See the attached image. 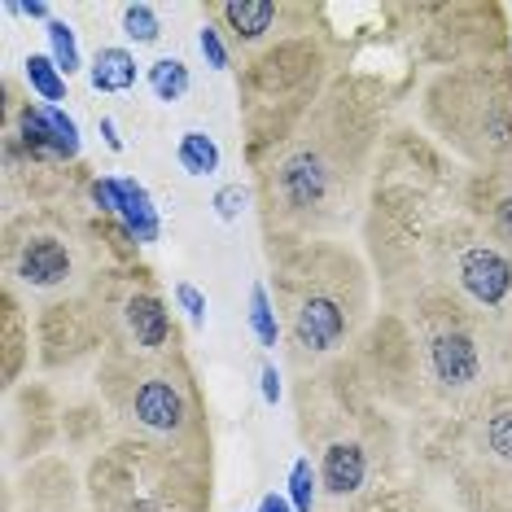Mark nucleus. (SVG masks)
I'll list each match as a JSON object with an SVG mask.
<instances>
[{"label":"nucleus","instance_id":"27","mask_svg":"<svg viewBox=\"0 0 512 512\" xmlns=\"http://www.w3.org/2000/svg\"><path fill=\"white\" fill-rule=\"evenodd\" d=\"M101 136H106V145L114 149V154L123 149V136H119V127H114V119H101Z\"/></svg>","mask_w":512,"mask_h":512},{"label":"nucleus","instance_id":"17","mask_svg":"<svg viewBox=\"0 0 512 512\" xmlns=\"http://www.w3.org/2000/svg\"><path fill=\"white\" fill-rule=\"evenodd\" d=\"M486 451H491L495 460L512 464V399L495 403L491 416H486Z\"/></svg>","mask_w":512,"mask_h":512},{"label":"nucleus","instance_id":"15","mask_svg":"<svg viewBox=\"0 0 512 512\" xmlns=\"http://www.w3.org/2000/svg\"><path fill=\"white\" fill-rule=\"evenodd\" d=\"M44 36H49V57L57 62V71H62L66 79H71L79 66H84V57H79V44H75V31H71V22H62V18H53L49 27H44Z\"/></svg>","mask_w":512,"mask_h":512},{"label":"nucleus","instance_id":"1","mask_svg":"<svg viewBox=\"0 0 512 512\" xmlns=\"http://www.w3.org/2000/svg\"><path fill=\"white\" fill-rule=\"evenodd\" d=\"M114 403L132 425H141L145 434L158 438H176L189 425V399L184 386L171 377L167 368H132L127 377L114 386Z\"/></svg>","mask_w":512,"mask_h":512},{"label":"nucleus","instance_id":"2","mask_svg":"<svg viewBox=\"0 0 512 512\" xmlns=\"http://www.w3.org/2000/svg\"><path fill=\"white\" fill-rule=\"evenodd\" d=\"M307 285L294 289L289 298V329L302 351H333L351 329V307L337 285H329L333 272H302Z\"/></svg>","mask_w":512,"mask_h":512},{"label":"nucleus","instance_id":"11","mask_svg":"<svg viewBox=\"0 0 512 512\" xmlns=\"http://www.w3.org/2000/svg\"><path fill=\"white\" fill-rule=\"evenodd\" d=\"M219 14H224V22L237 31V40H259L263 31H272V22L281 9H276V0H224Z\"/></svg>","mask_w":512,"mask_h":512},{"label":"nucleus","instance_id":"21","mask_svg":"<svg viewBox=\"0 0 512 512\" xmlns=\"http://www.w3.org/2000/svg\"><path fill=\"white\" fill-rule=\"evenodd\" d=\"M176 302H180V311L184 316H189V324H197V329H202L206 324V294L202 289H193V285H176Z\"/></svg>","mask_w":512,"mask_h":512},{"label":"nucleus","instance_id":"6","mask_svg":"<svg viewBox=\"0 0 512 512\" xmlns=\"http://www.w3.org/2000/svg\"><path fill=\"white\" fill-rule=\"evenodd\" d=\"M22 141L27 149H36L40 158H75L79 154V127L66 110L40 106V110H22Z\"/></svg>","mask_w":512,"mask_h":512},{"label":"nucleus","instance_id":"5","mask_svg":"<svg viewBox=\"0 0 512 512\" xmlns=\"http://www.w3.org/2000/svg\"><path fill=\"white\" fill-rule=\"evenodd\" d=\"M429 359H434L438 381L451 386V390H464L482 377V351H477V342L460 329L456 320H451L447 329L429 333Z\"/></svg>","mask_w":512,"mask_h":512},{"label":"nucleus","instance_id":"7","mask_svg":"<svg viewBox=\"0 0 512 512\" xmlns=\"http://www.w3.org/2000/svg\"><path fill=\"white\" fill-rule=\"evenodd\" d=\"M14 272L36 289H53L71 276V250L49 232H36L14 250Z\"/></svg>","mask_w":512,"mask_h":512},{"label":"nucleus","instance_id":"20","mask_svg":"<svg viewBox=\"0 0 512 512\" xmlns=\"http://www.w3.org/2000/svg\"><path fill=\"white\" fill-rule=\"evenodd\" d=\"M241 211H246V189H241V184H224V189L215 193V215L224 219V224H232V219H241Z\"/></svg>","mask_w":512,"mask_h":512},{"label":"nucleus","instance_id":"23","mask_svg":"<svg viewBox=\"0 0 512 512\" xmlns=\"http://www.w3.org/2000/svg\"><path fill=\"white\" fill-rule=\"evenodd\" d=\"M491 219H495V232H499V237H504L508 246H512V189L495 197V211H491Z\"/></svg>","mask_w":512,"mask_h":512},{"label":"nucleus","instance_id":"3","mask_svg":"<svg viewBox=\"0 0 512 512\" xmlns=\"http://www.w3.org/2000/svg\"><path fill=\"white\" fill-rule=\"evenodd\" d=\"M92 197L101 202V211L119 215L127 237H136L141 246H154L158 232H162V219H158V206L154 197H149L145 184L127 180V176H101L92 184Z\"/></svg>","mask_w":512,"mask_h":512},{"label":"nucleus","instance_id":"18","mask_svg":"<svg viewBox=\"0 0 512 512\" xmlns=\"http://www.w3.org/2000/svg\"><path fill=\"white\" fill-rule=\"evenodd\" d=\"M316 495H320V473L302 456V460H294V469H289V504H294V512H311L316 508Z\"/></svg>","mask_w":512,"mask_h":512},{"label":"nucleus","instance_id":"24","mask_svg":"<svg viewBox=\"0 0 512 512\" xmlns=\"http://www.w3.org/2000/svg\"><path fill=\"white\" fill-rule=\"evenodd\" d=\"M9 14H27V18H40L44 27L53 22V14H49V5L44 0H22V5H9Z\"/></svg>","mask_w":512,"mask_h":512},{"label":"nucleus","instance_id":"26","mask_svg":"<svg viewBox=\"0 0 512 512\" xmlns=\"http://www.w3.org/2000/svg\"><path fill=\"white\" fill-rule=\"evenodd\" d=\"M259 512H294V504H289V495H263Z\"/></svg>","mask_w":512,"mask_h":512},{"label":"nucleus","instance_id":"19","mask_svg":"<svg viewBox=\"0 0 512 512\" xmlns=\"http://www.w3.org/2000/svg\"><path fill=\"white\" fill-rule=\"evenodd\" d=\"M123 36L136 44H154L162 36V22L154 5H123Z\"/></svg>","mask_w":512,"mask_h":512},{"label":"nucleus","instance_id":"13","mask_svg":"<svg viewBox=\"0 0 512 512\" xmlns=\"http://www.w3.org/2000/svg\"><path fill=\"white\" fill-rule=\"evenodd\" d=\"M22 75H27L31 92H40V97L49 101V106H57V101H66V75L57 71V62H53V57L31 53L27 62H22Z\"/></svg>","mask_w":512,"mask_h":512},{"label":"nucleus","instance_id":"14","mask_svg":"<svg viewBox=\"0 0 512 512\" xmlns=\"http://www.w3.org/2000/svg\"><path fill=\"white\" fill-rule=\"evenodd\" d=\"M145 79H149V88H154V97L167 101V106L189 92V66H184L180 57H158V62L145 71Z\"/></svg>","mask_w":512,"mask_h":512},{"label":"nucleus","instance_id":"10","mask_svg":"<svg viewBox=\"0 0 512 512\" xmlns=\"http://www.w3.org/2000/svg\"><path fill=\"white\" fill-rule=\"evenodd\" d=\"M136 75H141V66H136V57L127 49H97V57H92L88 66V84L97 92H127L136 84Z\"/></svg>","mask_w":512,"mask_h":512},{"label":"nucleus","instance_id":"8","mask_svg":"<svg viewBox=\"0 0 512 512\" xmlns=\"http://www.w3.org/2000/svg\"><path fill=\"white\" fill-rule=\"evenodd\" d=\"M364 477H368V456H364V447H359V442H333V447L324 451L320 486L329 495H337V499L355 495L359 486H364Z\"/></svg>","mask_w":512,"mask_h":512},{"label":"nucleus","instance_id":"12","mask_svg":"<svg viewBox=\"0 0 512 512\" xmlns=\"http://www.w3.org/2000/svg\"><path fill=\"white\" fill-rule=\"evenodd\" d=\"M176 158H180V167L197 180L219 171V145H215V136H206V132H184L180 145H176Z\"/></svg>","mask_w":512,"mask_h":512},{"label":"nucleus","instance_id":"25","mask_svg":"<svg viewBox=\"0 0 512 512\" xmlns=\"http://www.w3.org/2000/svg\"><path fill=\"white\" fill-rule=\"evenodd\" d=\"M263 399L281 403V372H276V364H263Z\"/></svg>","mask_w":512,"mask_h":512},{"label":"nucleus","instance_id":"9","mask_svg":"<svg viewBox=\"0 0 512 512\" xmlns=\"http://www.w3.org/2000/svg\"><path fill=\"white\" fill-rule=\"evenodd\" d=\"M127 329H132L136 346L149 351V355H158L162 346L171 342V316H167V307H162L154 294L127 298Z\"/></svg>","mask_w":512,"mask_h":512},{"label":"nucleus","instance_id":"16","mask_svg":"<svg viewBox=\"0 0 512 512\" xmlns=\"http://www.w3.org/2000/svg\"><path fill=\"white\" fill-rule=\"evenodd\" d=\"M250 329H254V337H259V346H276V342H281V320H276V307H272L267 285L250 289Z\"/></svg>","mask_w":512,"mask_h":512},{"label":"nucleus","instance_id":"22","mask_svg":"<svg viewBox=\"0 0 512 512\" xmlns=\"http://www.w3.org/2000/svg\"><path fill=\"white\" fill-rule=\"evenodd\" d=\"M197 49H202V57L215 66V71H224V66H228V49H224V40H219V31L211 27V22L197 31Z\"/></svg>","mask_w":512,"mask_h":512},{"label":"nucleus","instance_id":"4","mask_svg":"<svg viewBox=\"0 0 512 512\" xmlns=\"http://www.w3.org/2000/svg\"><path fill=\"white\" fill-rule=\"evenodd\" d=\"M460 285L482 302V307H504L512 294V259L491 241H473V246H460L456 259Z\"/></svg>","mask_w":512,"mask_h":512}]
</instances>
